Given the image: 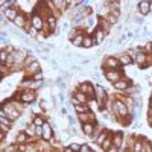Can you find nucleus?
<instances>
[{"label":"nucleus","mask_w":152,"mask_h":152,"mask_svg":"<svg viewBox=\"0 0 152 152\" xmlns=\"http://www.w3.org/2000/svg\"><path fill=\"white\" fill-rule=\"evenodd\" d=\"M37 97H38V93H37V91H32V90H21L20 93H15V96L12 97V99H17V100H20L21 104L28 105V104L35 102Z\"/></svg>","instance_id":"nucleus-1"},{"label":"nucleus","mask_w":152,"mask_h":152,"mask_svg":"<svg viewBox=\"0 0 152 152\" xmlns=\"http://www.w3.org/2000/svg\"><path fill=\"white\" fill-rule=\"evenodd\" d=\"M120 62L114 55H105L102 61V70H119Z\"/></svg>","instance_id":"nucleus-2"},{"label":"nucleus","mask_w":152,"mask_h":152,"mask_svg":"<svg viewBox=\"0 0 152 152\" xmlns=\"http://www.w3.org/2000/svg\"><path fill=\"white\" fill-rule=\"evenodd\" d=\"M76 90L82 91L84 94L88 96V99H96L94 97V84L91 81H84V82H78V88Z\"/></svg>","instance_id":"nucleus-3"},{"label":"nucleus","mask_w":152,"mask_h":152,"mask_svg":"<svg viewBox=\"0 0 152 152\" xmlns=\"http://www.w3.org/2000/svg\"><path fill=\"white\" fill-rule=\"evenodd\" d=\"M104 78L111 84H116L123 78V70L122 69H119V70H104Z\"/></svg>","instance_id":"nucleus-4"},{"label":"nucleus","mask_w":152,"mask_h":152,"mask_svg":"<svg viewBox=\"0 0 152 152\" xmlns=\"http://www.w3.org/2000/svg\"><path fill=\"white\" fill-rule=\"evenodd\" d=\"M134 84H132V81H131V78H128V76H125L123 75V78L119 81V82H116V84H113V87H114V90H117V91H122V93H126L129 90V88L132 87Z\"/></svg>","instance_id":"nucleus-5"},{"label":"nucleus","mask_w":152,"mask_h":152,"mask_svg":"<svg viewBox=\"0 0 152 152\" xmlns=\"http://www.w3.org/2000/svg\"><path fill=\"white\" fill-rule=\"evenodd\" d=\"M0 14H3L5 15V18L9 21V23H12L17 17H18V14H20V9H18V6H17V3L14 5V6H11V8H8V9H5L3 12H0Z\"/></svg>","instance_id":"nucleus-6"},{"label":"nucleus","mask_w":152,"mask_h":152,"mask_svg":"<svg viewBox=\"0 0 152 152\" xmlns=\"http://www.w3.org/2000/svg\"><path fill=\"white\" fill-rule=\"evenodd\" d=\"M38 72H41V66H40V61H35L29 67L24 69V78H34V75H37Z\"/></svg>","instance_id":"nucleus-7"},{"label":"nucleus","mask_w":152,"mask_h":152,"mask_svg":"<svg viewBox=\"0 0 152 152\" xmlns=\"http://www.w3.org/2000/svg\"><path fill=\"white\" fill-rule=\"evenodd\" d=\"M44 18L38 14V12H34L32 17H31V24H32V28H35L37 31H43V26H44Z\"/></svg>","instance_id":"nucleus-8"},{"label":"nucleus","mask_w":152,"mask_h":152,"mask_svg":"<svg viewBox=\"0 0 152 152\" xmlns=\"http://www.w3.org/2000/svg\"><path fill=\"white\" fill-rule=\"evenodd\" d=\"M107 34L102 31V29H100L99 26L94 29V32H93V38H94V43H96V46H100V44H102V43H105L107 41Z\"/></svg>","instance_id":"nucleus-9"},{"label":"nucleus","mask_w":152,"mask_h":152,"mask_svg":"<svg viewBox=\"0 0 152 152\" xmlns=\"http://www.w3.org/2000/svg\"><path fill=\"white\" fill-rule=\"evenodd\" d=\"M114 56H116V58L119 59V62H120V67H126V66H131V64H134V62H132V56L126 55L125 52L114 53Z\"/></svg>","instance_id":"nucleus-10"},{"label":"nucleus","mask_w":152,"mask_h":152,"mask_svg":"<svg viewBox=\"0 0 152 152\" xmlns=\"http://www.w3.org/2000/svg\"><path fill=\"white\" fill-rule=\"evenodd\" d=\"M111 135H113V146H116L117 149H120L123 146V142H125L123 132L122 131H114V132H111Z\"/></svg>","instance_id":"nucleus-11"},{"label":"nucleus","mask_w":152,"mask_h":152,"mask_svg":"<svg viewBox=\"0 0 152 152\" xmlns=\"http://www.w3.org/2000/svg\"><path fill=\"white\" fill-rule=\"evenodd\" d=\"M78 119H79V123H81V125H85V123H97L96 116H94L93 111L85 113V114H79Z\"/></svg>","instance_id":"nucleus-12"},{"label":"nucleus","mask_w":152,"mask_h":152,"mask_svg":"<svg viewBox=\"0 0 152 152\" xmlns=\"http://www.w3.org/2000/svg\"><path fill=\"white\" fill-rule=\"evenodd\" d=\"M137 11L140 12L143 17L149 15V14H151V2H146V0H143V2H138V3H137Z\"/></svg>","instance_id":"nucleus-13"},{"label":"nucleus","mask_w":152,"mask_h":152,"mask_svg":"<svg viewBox=\"0 0 152 152\" xmlns=\"http://www.w3.org/2000/svg\"><path fill=\"white\" fill-rule=\"evenodd\" d=\"M52 138H53V129H52V126H50V123L46 122L44 126H43V138H41V140L50 142Z\"/></svg>","instance_id":"nucleus-14"},{"label":"nucleus","mask_w":152,"mask_h":152,"mask_svg":"<svg viewBox=\"0 0 152 152\" xmlns=\"http://www.w3.org/2000/svg\"><path fill=\"white\" fill-rule=\"evenodd\" d=\"M46 21H47L49 28H50V32H52V34H55V35H58V34H56V32H59V26H58V18H56L55 15H49V17L46 18Z\"/></svg>","instance_id":"nucleus-15"},{"label":"nucleus","mask_w":152,"mask_h":152,"mask_svg":"<svg viewBox=\"0 0 152 152\" xmlns=\"http://www.w3.org/2000/svg\"><path fill=\"white\" fill-rule=\"evenodd\" d=\"M96 126H97V123H85V125H82V134L85 135V137H93V134H94V131H96Z\"/></svg>","instance_id":"nucleus-16"},{"label":"nucleus","mask_w":152,"mask_h":152,"mask_svg":"<svg viewBox=\"0 0 152 152\" xmlns=\"http://www.w3.org/2000/svg\"><path fill=\"white\" fill-rule=\"evenodd\" d=\"M72 97H75L76 100H78V104H84V105H87V104H88V100H90L87 94H84V93L79 91V90H75L73 94H72Z\"/></svg>","instance_id":"nucleus-17"},{"label":"nucleus","mask_w":152,"mask_h":152,"mask_svg":"<svg viewBox=\"0 0 152 152\" xmlns=\"http://www.w3.org/2000/svg\"><path fill=\"white\" fill-rule=\"evenodd\" d=\"M82 47L84 49H91V47H96V43H94V38L93 35H87L84 37V43H82Z\"/></svg>","instance_id":"nucleus-18"},{"label":"nucleus","mask_w":152,"mask_h":152,"mask_svg":"<svg viewBox=\"0 0 152 152\" xmlns=\"http://www.w3.org/2000/svg\"><path fill=\"white\" fill-rule=\"evenodd\" d=\"M24 132H26L29 137H37V126L34 125V122H29V125L24 126Z\"/></svg>","instance_id":"nucleus-19"},{"label":"nucleus","mask_w":152,"mask_h":152,"mask_svg":"<svg viewBox=\"0 0 152 152\" xmlns=\"http://www.w3.org/2000/svg\"><path fill=\"white\" fill-rule=\"evenodd\" d=\"M73 110H75V113H76V116H79V114H85V113H90V111H91L90 107H88V105H84V104H79V105L73 107Z\"/></svg>","instance_id":"nucleus-20"},{"label":"nucleus","mask_w":152,"mask_h":152,"mask_svg":"<svg viewBox=\"0 0 152 152\" xmlns=\"http://www.w3.org/2000/svg\"><path fill=\"white\" fill-rule=\"evenodd\" d=\"M108 135H110V131L104 128V131L100 132V134L97 135V138L94 140V142H96V145H97V146H102V143H104V142L107 140V137H108Z\"/></svg>","instance_id":"nucleus-21"},{"label":"nucleus","mask_w":152,"mask_h":152,"mask_svg":"<svg viewBox=\"0 0 152 152\" xmlns=\"http://www.w3.org/2000/svg\"><path fill=\"white\" fill-rule=\"evenodd\" d=\"M32 122H34V125H35V126H40V128H43L44 123H46L47 120L41 116V114H35V116L32 117Z\"/></svg>","instance_id":"nucleus-22"},{"label":"nucleus","mask_w":152,"mask_h":152,"mask_svg":"<svg viewBox=\"0 0 152 152\" xmlns=\"http://www.w3.org/2000/svg\"><path fill=\"white\" fill-rule=\"evenodd\" d=\"M113 148V135H111V132H110V135L107 137V140L102 143V146H100V149H102L104 152H107L108 149H111Z\"/></svg>","instance_id":"nucleus-23"},{"label":"nucleus","mask_w":152,"mask_h":152,"mask_svg":"<svg viewBox=\"0 0 152 152\" xmlns=\"http://www.w3.org/2000/svg\"><path fill=\"white\" fill-rule=\"evenodd\" d=\"M84 37L85 35H79V37H76L75 40H72V46L73 47H82V43H84Z\"/></svg>","instance_id":"nucleus-24"},{"label":"nucleus","mask_w":152,"mask_h":152,"mask_svg":"<svg viewBox=\"0 0 152 152\" xmlns=\"http://www.w3.org/2000/svg\"><path fill=\"white\" fill-rule=\"evenodd\" d=\"M35 61H38V59H37V56H35L34 53H31V55L26 58V61H24V64H23V70L26 69V67H29V66L32 64V62H35Z\"/></svg>","instance_id":"nucleus-25"},{"label":"nucleus","mask_w":152,"mask_h":152,"mask_svg":"<svg viewBox=\"0 0 152 152\" xmlns=\"http://www.w3.org/2000/svg\"><path fill=\"white\" fill-rule=\"evenodd\" d=\"M88 107H90V110L91 111H96V110H100V105H99V102L96 99H90L88 100V104H87Z\"/></svg>","instance_id":"nucleus-26"},{"label":"nucleus","mask_w":152,"mask_h":152,"mask_svg":"<svg viewBox=\"0 0 152 152\" xmlns=\"http://www.w3.org/2000/svg\"><path fill=\"white\" fill-rule=\"evenodd\" d=\"M24 152H40V148H38V143H29L26 145V149H24Z\"/></svg>","instance_id":"nucleus-27"},{"label":"nucleus","mask_w":152,"mask_h":152,"mask_svg":"<svg viewBox=\"0 0 152 152\" xmlns=\"http://www.w3.org/2000/svg\"><path fill=\"white\" fill-rule=\"evenodd\" d=\"M110 24H113V26H116V24H119V18L117 17H114V15H111V14H108L107 17H104Z\"/></svg>","instance_id":"nucleus-28"},{"label":"nucleus","mask_w":152,"mask_h":152,"mask_svg":"<svg viewBox=\"0 0 152 152\" xmlns=\"http://www.w3.org/2000/svg\"><path fill=\"white\" fill-rule=\"evenodd\" d=\"M14 123H15V122H12V120L8 119V117H0V125H6V126H9V128H12V126H14Z\"/></svg>","instance_id":"nucleus-29"},{"label":"nucleus","mask_w":152,"mask_h":152,"mask_svg":"<svg viewBox=\"0 0 152 152\" xmlns=\"http://www.w3.org/2000/svg\"><path fill=\"white\" fill-rule=\"evenodd\" d=\"M34 81H38V82H41V81H44V73H43V70L41 72H38L37 75H34V78H32Z\"/></svg>","instance_id":"nucleus-30"},{"label":"nucleus","mask_w":152,"mask_h":152,"mask_svg":"<svg viewBox=\"0 0 152 152\" xmlns=\"http://www.w3.org/2000/svg\"><path fill=\"white\" fill-rule=\"evenodd\" d=\"M81 146H82V143H70V149L75 152H81Z\"/></svg>","instance_id":"nucleus-31"},{"label":"nucleus","mask_w":152,"mask_h":152,"mask_svg":"<svg viewBox=\"0 0 152 152\" xmlns=\"http://www.w3.org/2000/svg\"><path fill=\"white\" fill-rule=\"evenodd\" d=\"M81 152H93V149L90 148V145L82 143V146H81Z\"/></svg>","instance_id":"nucleus-32"},{"label":"nucleus","mask_w":152,"mask_h":152,"mask_svg":"<svg viewBox=\"0 0 152 152\" xmlns=\"http://www.w3.org/2000/svg\"><path fill=\"white\" fill-rule=\"evenodd\" d=\"M0 129H2V132H6V134H9V126H6V125H0Z\"/></svg>","instance_id":"nucleus-33"},{"label":"nucleus","mask_w":152,"mask_h":152,"mask_svg":"<svg viewBox=\"0 0 152 152\" xmlns=\"http://www.w3.org/2000/svg\"><path fill=\"white\" fill-rule=\"evenodd\" d=\"M5 138H6V132H2V131H0V142L5 143Z\"/></svg>","instance_id":"nucleus-34"},{"label":"nucleus","mask_w":152,"mask_h":152,"mask_svg":"<svg viewBox=\"0 0 152 152\" xmlns=\"http://www.w3.org/2000/svg\"><path fill=\"white\" fill-rule=\"evenodd\" d=\"M107 152H120V149H117L116 146H113V148H111V149H108Z\"/></svg>","instance_id":"nucleus-35"},{"label":"nucleus","mask_w":152,"mask_h":152,"mask_svg":"<svg viewBox=\"0 0 152 152\" xmlns=\"http://www.w3.org/2000/svg\"><path fill=\"white\" fill-rule=\"evenodd\" d=\"M148 119H152V108H148Z\"/></svg>","instance_id":"nucleus-36"},{"label":"nucleus","mask_w":152,"mask_h":152,"mask_svg":"<svg viewBox=\"0 0 152 152\" xmlns=\"http://www.w3.org/2000/svg\"><path fill=\"white\" fill-rule=\"evenodd\" d=\"M62 152H75V151H72V149H70V146H66L64 149H62Z\"/></svg>","instance_id":"nucleus-37"},{"label":"nucleus","mask_w":152,"mask_h":152,"mask_svg":"<svg viewBox=\"0 0 152 152\" xmlns=\"http://www.w3.org/2000/svg\"><path fill=\"white\" fill-rule=\"evenodd\" d=\"M148 108H152V96L149 97V107H148Z\"/></svg>","instance_id":"nucleus-38"},{"label":"nucleus","mask_w":152,"mask_h":152,"mask_svg":"<svg viewBox=\"0 0 152 152\" xmlns=\"http://www.w3.org/2000/svg\"><path fill=\"white\" fill-rule=\"evenodd\" d=\"M149 125H151V126H152V119H149Z\"/></svg>","instance_id":"nucleus-39"},{"label":"nucleus","mask_w":152,"mask_h":152,"mask_svg":"<svg viewBox=\"0 0 152 152\" xmlns=\"http://www.w3.org/2000/svg\"><path fill=\"white\" fill-rule=\"evenodd\" d=\"M151 12H152V2H151Z\"/></svg>","instance_id":"nucleus-40"}]
</instances>
